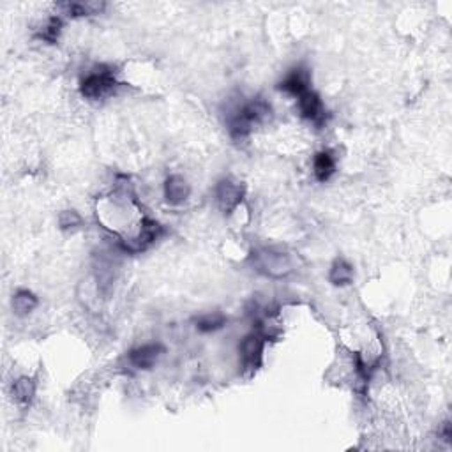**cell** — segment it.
I'll use <instances>...</instances> for the list:
<instances>
[{
  "instance_id": "6da1fadb",
  "label": "cell",
  "mask_w": 452,
  "mask_h": 452,
  "mask_svg": "<svg viewBox=\"0 0 452 452\" xmlns=\"http://www.w3.org/2000/svg\"><path fill=\"white\" fill-rule=\"evenodd\" d=\"M270 105L263 98H256L253 101L246 103L240 110H237L228 120V129L230 135L233 140L240 142V140L247 138L253 131V127L258 124H263L265 120H269Z\"/></svg>"
},
{
  "instance_id": "7a4b0ae2",
  "label": "cell",
  "mask_w": 452,
  "mask_h": 452,
  "mask_svg": "<svg viewBox=\"0 0 452 452\" xmlns=\"http://www.w3.org/2000/svg\"><path fill=\"white\" fill-rule=\"evenodd\" d=\"M119 85L120 83L117 82L115 69L112 66H98L82 80L80 92H82L83 98L90 99V101H98V99L112 96Z\"/></svg>"
},
{
  "instance_id": "3957f363",
  "label": "cell",
  "mask_w": 452,
  "mask_h": 452,
  "mask_svg": "<svg viewBox=\"0 0 452 452\" xmlns=\"http://www.w3.org/2000/svg\"><path fill=\"white\" fill-rule=\"evenodd\" d=\"M253 265L263 276L281 279L293 270V260L284 251L276 247H263L253 254Z\"/></svg>"
},
{
  "instance_id": "277c9868",
  "label": "cell",
  "mask_w": 452,
  "mask_h": 452,
  "mask_svg": "<svg viewBox=\"0 0 452 452\" xmlns=\"http://www.w3.org/2000/svg\"><path fill=\"white\" fill-rule=\"evenodd\" d=\"M269 340V334L263 329L256 327L251 334H247L240 343V359H242V367L247 373H254L258 367L262 366L263 360V350H265V343Z\"/></svg>"
},
{
  "instance_id": "5b68a950",
  "label": "cell",
  "mask_w": 452,
  "mask_h": 452,
  "mask_svg": "<svg viewBox=\"0 0 452 452\" xmlns=\"http://www.w3.org/2000/svg\"><path fill=\"white\" fill-rule=\"evenodd\" d=\"M244 196H246V187L244 184L237 182L233 179H223L217 182L216 186V200L219 209L224 214H232L237 207L242 203Z\"/></svg>"
},
{
  "instance_id": "8992f818",
  "label": "cell",
  "mask_w": 452,
  "mask_h": 452,
  "mask_svg": "<svg viewBox=\"0 0 452 452\" xmlns=\"http://www.w3.org/2000/svg\"><path fill=\"white\" fill-rule=\"evenodd\" d=\"M297 101H299V112L304 119L309 120V122L314 124L316 127L326 126L327 122L326 106H323L320 96H318L313 89H309L307 92H304L302 96H299Z\"/></svg>"
},
{
  "instance_id": "52a82bcc",
  "label": "cell",
  "mask_w": 452,
  "mask_h": 452,
  "mask_svg": "<svg viewBox=\"0 0 452 452\" xmlns=\"http://www.w3.org/2000/svg\"><path fill=\"white\" fill-rule=\"evenodd\" d=\"M277 89L290 94V96H293V98L302 96L304 92H307V90L311 89L309 69L304 68V66H297V68L290 69L288 75L279 82Z\"/></svg>"
},
{
  "instance_id": "ba28073f",
  "label": "cell",
  "mask_w": 452,
  "mask_h": 452,
  "mask_svg": "<svg viewBox=\"0 0 452 452\" xmlns=\"http://www.w3.org/2000/svg\"><path fill=\"white\" fill-rule=\"evenodd\" d=\"M165 348L161 347L159 343H147L142 344V347L133 348L129 353H127V360L136 370H150V367L156 366V363L159 360V357L163 355Z\"/></svg>"
},
{
  "instance_id": "9c48e42d",
  "label": "cell",
  "mask_w": 452,
  "mask_h": 452,
  "mask_svg": "<svg viewBox=\"0 0 452 452\" xmlns=\"http://www.w3.org/2000/svg\"><path fill=\"white\" fill-rule=\"evenodd\" d=\"M191 187L180 175H170L165 182V200L170 205H180L189 198Z\"/></svg>"
},
{
  "instance_id": "30bf717a",
  "label": "cell",
  "mask_w": 452,
  "mask_h": 452,
  "mask_svg": "<svg viewBox=\"0 0 452 452\" xmlns=\"http://www.w3.org/2000/svg\"><path fill=\"white\" fill-rule=\"evenodd\" d=\"M313 172L318 182H327L336 172V157L330 150H321L313 159Z\"/></svg>"
},
{
  "instance_id": "8fae6325",
  "label": "cell",
  "mask_w": 452,
  "mask_h": 452,
  "mask_svg": "<svg viewBox=\"0 0 452 452\" xmlns=\"http://www.w3.org/2000/svg\"><path fill=\"white\" fill-rule=\"evenodd\" d=\"M353 267L351 263H348L344 258H336L334 263L330 265L329 272V281L334 284V286H347V284L353 283Z\"/></svg>"
},
{
  "instance_id": "7c38bea8",
  "label": "cell",
  "mask_w": 452,
  "mask_h": 452,
  "mask_svg": "<svg viewBox=\"0 0 452 452\" xmlns=\"http://www.w3.org/2000/svg\"><path fill=\"white\" fill-rule=\"evenodd\" d=\"M36 396V381L29 377H22L13 384V398L20 407H29Z\"/></svg>"
},
{
  "instance_id": "4fadbf2b",
  "label": "cell",
  "mask_w": 452,
  "mask_h": 452,
  "mask_svg": "<svg viewBox=\"0 0 452 452\" xmlns=\"http://www.w3.org/2000/svg\"><path fill=\"white\" fill-rule=\"evenodd\" d=\"M38 297L32 292H29V290H18V292L13 296V311H15L18 316H27V314H30L38 307Z\"/></svg>"
},
{
  "instance_id": "5bb4252c",
  "label": "cell",
  "mask_w": 452,
  "mask_h": 452,
  "mask_svg": "<svg viewBox=\"0 0 452 452\" xmlns=\"http://www.w3.org/2000/svg\"><path fill=\"white\" fill-rule=\"evenodd\" d=\"M224 326H226V316L221 311H212V313H205L196 318V329L203 334L216 333Z\"/></svg>"
},
{
  "instance_id": "9a60e30c",
  "label": "cell",
  "mask_w": 452,
  "mask_h": 452,
  "mask_svg": "<svg viewBox=\"0 0 452 452\" xmlns=\"http://www.w3.org/2000/svg\"><path fill=\"white\" fill-rule=\"evenodd\" d=\"M62 8L69 16L78 18V16L98 15L105 9V4L103 2H68V4H62Z\"/></svg>"
},
{
  "instance_id": "2e32d148",
  "label": "cell",
  "mask_w": 452,
  "mask_h": 452,
  "mask_svg": "<svg viewBox=\"0 0 452 452\" xmlns=\"http://www.w3.org/2000/svg\"><path fill=\"white\" fill-rule=\"evenodd\" d=\"M60 30H62V20H60L59 16H52V18H48L46 25L43 27V30L38 34V38L43 39V41L50 43V45H55V43L59 41Z\"/></svg>"
},
{
  "instance_id": "e0dca14e",
  "label": "cell",
  "mask_w": 452,
  "mask_h": 452,
  "mask_svg": "<svg viewBox=\"0 0 452 452\" xmlns=\"http://www.w3.org/2000/svg\"><path fill=\"white\" fill-rule=\"evenodd\" d=\"M83 219L76 210H64L59 216V224L62 230H75L82 226Z\"/></svg>"
},
{
  "instance_id": "ac0fdd59",
  "label": "cell",
  "mask_w": 452,
  "mask_h": 452,
  "mask_svg": "<svg viewBox=\"0 0 452 452\" xmlns=\"http://www.w3.org/2000/svg\"><path fill=\"white\" fill-rule=\"evenodd\" d=\"M442 437H444V440H451V424L445 423L444 428H442Z\"/></svg>"
}]
</instances>
